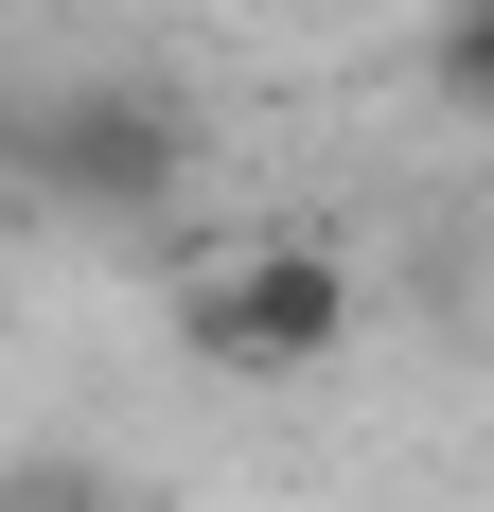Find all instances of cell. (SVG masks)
<instances>
[{
	"instance_id": "cell-1",
	"label": "cell",
	"mask_w": 494,
	"mask_h": 512,
	"mask_svg": "<svg viewBox=\"0 0 494 512\" xmlns=\"http://www.w3.org/2000/svg\"><path fill=\"white\" fill-rule=\"evenodd\" d=\"M18 142V177H36L53 212H106V230H142V212H177V177H195V124H177V89H53L0 124Z\"/></svg>"
},
{
	"instance_id": "cell-3",
	"label": "cell",
	"mask_w": 494,
	"mask_h": 512,
	"mask_svg": "<svg viewBox=\"0 0 494 512\" xmlns=\"http://www.w3.org/2000/svg\"><path fill=\"white\" fill-rule=\"evenodd\" d=\"M424 71H442V89H459V106H494V0H459L442 36H424Z\"/></svg>"
},
{
	"instance_id": "cell-2",
	"label": "cell",
	"mask_w": 494,
	"mask_h": 512,
	"mask_svg": "<svg viewBox=\"0 0 494 512\" xmlns=\"http://www.w3.org/2000/svg\"><path fill=\"white\" fill-rule=\"evenodd\" d=\"M177 336H195L212 371H318L353 336V265L318 248V230H265V248L195 265V301H177Z\"/></svg>"
}]
</instances>
